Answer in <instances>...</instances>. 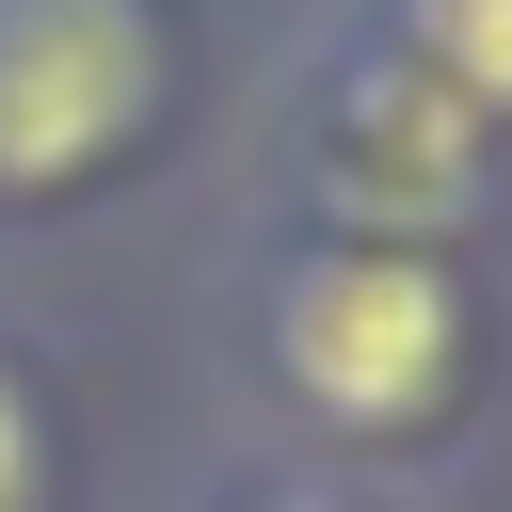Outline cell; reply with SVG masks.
<instances>
[{
    "mask_svg": "<svg viewBox=\"0 0 512 512\" xmlns=\"http://www.w3.org/2000/svg\"><path fill=\"white\" fill-rule=\"evenodd\" d=\"M400 48H416V80H432V96L512 112V0H400Z\"/></svg>",
    "mask_w": 512,
    "mask_h": 512,
    "instance_id": "3",
    "label": "cell"
},
{
    "mask_svg": "<svg viewBox=\"0 0 512 512\" xmlns=\"http://www.w3.org/2000/svg\"><path fill=\"white\" fill-rule=\"evenodd\" d=\"M32 496H48V432H32V400L0 368V512H32Z\"/></svg>",
    "mask_w": 512,
    "mask_h": 512,
    "instance_id": "4",
    "label": "cell"
},
{
    "mask_svg": "<svg viewBox=\"0 0 512 512\" xmlns=\"http://www.w3.org/2000/svg\"><path fill=\"white\" fill-rule=\"evenodd\" d=\"M288 512H320V496H288Z\"/></svg>",
    "mask_w": 512,
    "mask_h": 512,
    "instance_id": "5",
    "label": "cell"
},
{
    "mask_svg": "<svg viewBox=\"0 0 512 512\" xmlns=\"http://www.w3.org/2000/svg\"><path fill=\"white\" fill-rule=\"evenodd\" d=\"M448 352H464V288H448L432 256H400V240H336V256H304L288 304H272V368H288L304 416H336V432H416V416L448 400Z\"/></svg>",
    "mask_w": 512,
    "mask_h": 512,
    "instance_id": "1",
    "label": "cell"
},
{
    "mask_svg": "<svg viewBox=\"0 0 512 512\" xmlns=\"http://www.w3.org/2000/svg\"><path fill=\"white\" fill-rule=\"evenodd\" d=\"M160 112V16L144 0H0V192L96 176Z\"/></svg>",
    "mask_w": 512,
    "mask_h": 512,
    "instance_id": "2",
    "label": "cell"
}]
</instances>
